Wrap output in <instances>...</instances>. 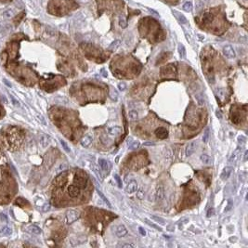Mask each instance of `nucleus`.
Listing matches in <instances>:
<instances>
[{"mask_svg":"<svg viewBox=\"0 0 248 248\" xmlns=\"http://www.w3.org/2000/svg\"><path fill=\"white\" fill-rule=\"evenodd\" d=\"M3 30H4V24H3L2 21H0V33L2 32Z\"/></svg>","mask_w":248,"mask_h":248,"instance_id":"obj_50","label":"nucleus"},{"mask_svg":"<svg viewBox=\"0 0 248 248\" xmlns=\"http://www.w3.org/2000/svg\"><path fill=\"white\" fill-rule=\"evenodd\" d=\"M203 22H204V23H210V22H212L213 20H214V16H213L211 13H205V14L203 16Z\"/></svg>","mask_w":248,"mask_h":248,"instance_id":"obj_19","label":"nucleus"},{"mask_svg":"<svg viewBox=\"0 0 248 248\" xmlns=\"http://www.w3.org/2000/svg\"><path fill=\"white\" fill-rule=\"evenodd\" d=\"M90 168H91L92 171H93L94 173H95L96 176H97L98 178H99V179H100V180L103 179V177H102V175H101V172L100 171V168H99V166H97V165H95L93 164V165H91Z\"/></svg>","mask_w":248,"mask_h":248,"instance_id":"obj_18","label":"nucleus"},{"mask_svg":"<svg viewBox=\"0 0 248 248\" xmlns=\"http://www.w3.org/2000/svg\"><path fill=\"white\" fill-rule=\"evenodd\" d=\"M120 44H121V41L120 40H114L109 46V49L110 50H114V49H116L120 46Z\"/></svg>","mask_w":248,"mask_h":248,"instance_id":"obj_27","label":"nucleus"},{"mask_svg":"<svg viewBox=\"0 0 248 248\" xmlns=\"http://www.w3.org/2000/svg\"><path fill=\"white\" fill-rule=\"evenodd\" d=\"M126 234H127V229H125V226H124L123 224L118 225L116 227V229H115V235L119 238H122V237H125Z\"/></svg>","mask_w":248,"mask_h":248,"instance_id":"obj_7","label":"nucleus"},{"mask_svg":"<svg viewBox=\"0 0 248 248\" xmlns=\"http://www.w3.org/2000/svg\"><path fill=\"white\" fill-rule=\"evenodd\" d=\"M109 96H110V98L112 100H114V101L118 100V97H119L118 92H117V90L114 87H110V88H109Z\"/></svg>","mask_w":248,"mask_h":248,"instance_id":"obj_17","label":"nucleus"},{"mask_svg":"<svg viewBox=\"0 0 248 248\" xmlns=\"http://www.w3.org/2000/svg\"><path fill=\"white\" fill-rule=\"evenodd\" d=\"M172 13L175 15V17H176L177 19L178 20V21H179L181 24H186L187 22H188V20H187V18L185 17L182 13L178 12V11H177V10H172Z\"/></svg>","mask_w":248,"mask_h":248,"instance_id":"obj_11","label":"nucleus"},{"mask_svg":"<svg viewBox=\"0 0 248 248\" xmlns=\"http://www.w3.org/2000/svg\"><path fill=\"white\" fill-rule=\"evenodd\" d=\"M122 132V128L118 125H115V126H112L108 129V133L110 134L111 136H119Z\"/></svg>","mask_w":248,"mask_h":248,"instance_id":"obj_13","label":"nucleus"},{"mask_svg":"<svg viewBox=\"0 0 248 248\" xmlns=\"http://www.w3.org/2000/svg\"><path fill=\"white\" fill-rule=\"evenodd\" d=\"M67 168V165L66 164H62V165H61V166L59 167V171H62V170H64V169H66Z\"/></svg>","mask_w":248,"mask_h":248,"instance_id":"obj_44","label":"nucleus"},{"mask_svg":"<svg viewBox=\"0 0 248 248\" xmlns=\"http://www.w3.org/2000/svg\"><path fill=\"white\" fill-rule=\"evenodd\" d=\"M145 222L147 223V224L149 225V226H151L152 228H153V229H157V231H162L163 229H162V228H160V227H158L156 224H154V223H152L151 221H149L148 219H145Z\"/></svg>","mask_w":248,"mask_h":248,"instance_id":"obj_33","label":"nucleus"},{"mask_svg":"<svg viewBox=\"0 0 248 248\" xmlns=\"http://www.w3.org/2000/svg\"><path fill=\"white\" fill-rule=\"evenodd\" d=\"M154 134L155 136L157 138H159L160 140H165L168 136V132L166 130V128H165V127H158V128H156L154 131Z\"/></svg>","mask_w":248,"mask_h":248,"instance_id":"obj_5","label":"nucleus"},{"mask_svg":"<svg viewBox=\"0 0 248 248\" xmlns=\"http://www.w3.org/2000/svg\"><path fill=\"white\" fill-rule=\"evenodd\" d=\"M128 117L131 121H137L138 118V113L137 111H130L128 112Z\"/></svg>","mask_w":248,"mask_h":248,"instance_id":"obj_22","label":"nucleus"},{"mask_svg":"<svg viewBox=\"0 0 248 248\" xmlns=\"http://www.w3.org/2000/svg\"><path fill=\"white\" fill-rule=\"evenodd\" d=\"M118 88H119V90L124 91V90L126 88V85H125V83H124V82L119 83V84H118Z\"/></svg>","mask_w":248,"mask_h":248,"instance_id":"obj_38","label":"nucleus"},{"mask_svg":"<svg viewBox=\"0 0 248 248\" xmlns=\"http://www.w3.org/2000/svg\"><path fill=\"white\" fill-rule=\"evenodd\" d=\"M137 190H138V183H137L135 180H132L131 182L128 183L126 188H125V191H126V193H129V194H131V193L137 191Z\"/></svg>","mask_w":248,"mask_h":248,"instance_id":"obj_8","label":"nucleus"},{"mask_svg":"<svg viewBox=\"0 0 248 248\" xmlns=\"http://www.w3.org/2000/svg\"><path fill=\"white\" fill-rule=\"evenodd\" d=\"M99 166L101 168L103 171L108 172L111 169V163L105 159H99Z\"/></svg>","mask_w":248,"mask_h":248,"instance_id":"obj_9","label":"nucleus"},{"mask_svg":"<svg viewBox=\"0 0 248 248\" xmlns=\"http://www.w3.org/2000/svg\"><path fill=\"white\" fill-rule=\"evenodd\" d=\"M138 232L140 233V235H142V236H145L146 235V231H145L144 229L142 227H140L138 228Z\"/></svg>","mask_w":248,"mask_h":248,"instance_id":"obj_41","label":"nucleus"},{"mask_svg":"<svg viewBox=\"0 0 248 248\" xmlns=\"http://www.w3.org/2000/svg\"><path fill=\"white\" fill-rule=\"evenodd\" d=\"M0 233H2V235H4V236H9V235H11V233H12V229L9 227H4L1 229Z\"/></svg>","mask_w":248,"mask_h":248,"instance_id":"obj_24","label":"nucleus"},{"mask_svg":"<svg viewBox=\"0 0 248 248\" xmlns=\"http://www.w3.org/2000/svg\"><path fill=\"white\" fill-rule=\"evenodd\" d=\"M162 76H167V77H174L176 75V68L173 65L165 66L162 69L161 71Z\"/></svg>","mask_w":248,"mask_h":248,"instance_id":"obj_1","label":"nucleus"},{"mask_svg":"<svg viewBox=\"0 0 248 248\" xmlns=\"http://www.w3.org/2000/svg\"><path fill=\"white\" fill-rule=\"evenodd\" d=\"M0 217H1V220L4 221V222H8V217H7L6 216H5L3 213H1L0 214Z\"/></svg>","mask_w":248,"mask_h":248,"instance_id":"obj_43","label":"nucleus"},{"mask_svg":"<svg viewBox=\"0 0 248 248\" xmlns=\"http://www.w3.org/2000/svg\"><path fill=\"white\" fill-rule=\"evenodd\" d=\"M203 6H204V3L201 2L200 0H198V1H197V4H196V8H197V10L199 11L200 9H201L202 8H203Z\"/></svg>","mask_w":248,"mask_h":248,"instance_id":"obj_39","label":"nucleus"},{"mask_svg":"<svg viewBox=\"0 0 248 248\" xmlns=\"http://www.w3.org/2000/svg\"><path fill=\"white\" fill-rule=\"evenodd\" d=\"M26 231H28V232H30V233H33V234H41V232H42V231H41V229L39 227H37V226H34V225H31V226H28L27 228H26Z\"/></svg>","mask_w":248,"mask_h":248,"instance_id":"obj_16","label":"nucleus"},{"mask_svg":"<svg viewBox=\"0 0 248 248\" xmlns=\"http://www.w3.org/2000/svg\"><path fill=\"white\" fill-rule=\"evenodd\" d=\"M200 159H201L202 163L204 164V165H210L211 164V157L208 156L207 154H202L201 157H200Z\"/></svg>","mask_w":248,"mask_h":248,"instance_id":"obj_20","label":"nucleus"},{"mask_svg":"<svg viewBox=\"0 0 248 248\" xmlns=\"http://www.w3.org/2000/svg\"><path fill=\"white\" fill-rule=\"evenodd\" d=\"M122 247H135V245L134 244H123L122 245Z\"/></svg>","mask_w":248,"mask_h":248,"instance_id":"obj_47","label":"nucleus"},{"mask_svg":"<svg viewBox=\"0 0 248 248\" xmlns=\"http://www.w3.org/2000/svg\"><path fill=\"white\" fill-rule=\"evenodd\" d=\"M144 145H146V146H153L154 143L153 142H144Z\"/></svg>","mask_w":248,"mask_h":248,"instance_id":"obj_49","label":"nucleus"},{"mask_svg":"<svg viewBox=\"0 0 248 248\" xmlns=\"http://www.w3.org/2000/svg\"><path fill=\"white\" fill-rule=\"evenodd\" d=\"M149 11H150V12H151V13H153V14H154L155 16H159V14H158V13H157L156 11L153 10V9H149Z\"/></svg>","mask_w":248,"mask_h":248,"instance_id":"obj_52","label":"nucleus"},{"mask_svg":"<svg viewBox=\"0 0 248 248\" xmlns=\"http://www.w3.org/2000/svg\"><path fill=\"white\" fill-rule=\"evenodd\" d=\"M113 178H114V179L116 180V183H117V185H118L119 188H122V187H123V184H122V180H121V178H120V177H119L117 174H114L113 175Z\"/></svg>","mask_w":248,"mask_h":248,"instance_id":"obj_36","label":"nucleus"},{"mask_svg":"<svg viewBox=\"0 0 248 248\" xmlns=\"http://www.w3.org/2000/svg\"><path fill=\"white\" fill-rule=\"evenodd\" d=\"M201 2H203V3H208L210 1V0H200Z\"/></svg>","mask_w":248,"mask_h":248,"instance_id":"obj_54","label":"nucleus"},{"mask_svg":"<svg viewBox=\"0 0 248 248\" xmlns=\"http://www.w3.org/2000/svg\"><path fill=\"white\" fill-rule=\"evenodd\" d=\"M68 194L72 198H77L81 194V188H79L77 185L74 184L69 186L68 188Z\"/></svg>","mask_w":248,"mask_h":248,"instance_id":"obj_3","label":"nucleus"},{"mask_svg":"<svg viewBox=\"0 0 248 248\" xmlns=\"http://www.w3.org/2000/svg\"><path fill=\"white\" fill-rule=\"evenodd\" d=\"M50 142V138H49V135H44L41 138V144H42L43 147H47V145L49 144Z\"/></svg>","mask_w":248,"mask_h":248,"instance_id":"obj_23","label":"nucleus"},{"mask_svg":"<svg viewBox=\"0 0 248 248\" xmlns=\"http://www.w3.org/2000/svg\"><path fill=\"white\" fill-rule=\"evenodd\" d=\"M245 141H246V140H245V138H244V136H240L239 138H238V142H239V143H241V144H244V143H245Z\"/></svg>","mask_w":248,"mask_h":248,"instance_id":"obj_40","label":"nucleus"},{"mask_svg":"<svg viewBox=\"0 0 248 248\" xmlns=\"http://www.w3.org/2000/svg\"><path fill=\"white\" fill-rule=\"evenodd\" d=\"M178 53H179V56L181 58H185L186 57V49H185L184 46L182 44H179L178 47Z\"/></svg>","mask_w":248,"mask_h":248,"instance_id":"obj_25","label":"nucleus"},{"mask_svg":"<svg viewBox=\"0 0 248 248\" xmlns=\"http://www.w3.org/2000/svg\"><path fill=\"white\" fill-rule=\"evenodd\" d=\"M119 25L121 26L122 28H126V26H127L126 20H125L124 17H122V16L119 18Z\"/></svg>","mask_w":248,"mask_h":248,"instance_id":"obj_34","label":"nucleus"},{"mask_svg":"<svg viewBox=\"0 0 248 248\" xmlns=\"http://www.w3.org/2000/svg\"><path fill=\"white\" fill-rule=\"evenodd\" d=\"M195 98H196V100H197V102L199 105H201V106L202 105H204V98H203V96H202L201 93L196 94V95H195Z\"/></svg>","mask_w":248,"mask_h":248,"instance_id":"obj_32","label":"nucleus"},{"mask_svg":"<svg viewBox=\"0 0 248 248\" xmlns=\"http://www.w3.org/2000/svg\"><path fill=\"white\" fill-rule=\"evenodd\" d=\"M164 198H165V190L163 186H159L156 191V200L157 202H161L164 200Z\"/></svg>","mask_w":248,"mask_h":248,"instance_id":"obj_15","label":"nucleus"},{"mask_svg":"<svg viewBox=\"0 0 248 248\" xmlns=\"http://www.w3.org/2000/svg\"><path fill=\"white\" fill-rule=\"evenodd\" d=\"M231 208V201H229V204H228L227 207L225 208V211H226V212H228V211H229Z\"/></svg>","mask_w":248,"mask_h":248,"instance_id":"obj_46","label":"nucleus"},{"mask_svg":"<svg viewBox=\"0 0 248 248\" xmlns=\"http://www.w3.org/2000/svg\"><path fill=\"white\" fill-rule=\"evenodd\" d=\"M209 137H210L209 128H205V130H204V137H203V141H204V143H206V142L208 141V140H209Z\"/></svg>","mask_w":248,"mask_h":248,"instance_id":"obj_30","label":"nucleus"},{"mask_svg":"<svg viewBox=\"0 0 248 248\" xmlns=\"http://www.w3.org/2000/svg\"><path fill=\"white\" fill-rule=\"evenodd\" d=\"M140 141H138V140H137V141H133L131 144L129 145L128 148H129L130 150H137V149L140 147Z\"/></svg>","mask_w":248,"mask_h":248,"instance_id":"obj_35","label":"nucleus"},{"mask_svg":"<svg viewBox=\"0 0 248 248\" xmlns=\"http://www.w3.org/2000/svg\"><path fill=\"white\" fill-rule=\"evenodd\" d=\"M59 142H61V144H62V148H63V150L64 151L66 152V153H71V149H70V147L68 146V144L66 143L65 141H64L63 140H59Z\"/></svg>","mask_w":248,"mask_h":248,"instance_id":"obj_29","label":"nucleus"},{"mask_svg":"<svg viewBox=\"0 0 248 248\" xmlns=\"http://www.w3.org/2000/svg\"><path fill=\"white\" fill-rule=\"evenodd\" d=\"M223 54L225 55V57L228 58V59H234L236 57V53L235 50L233 49V47L229 46V45H227L223 47Z\"/></svg>","mask_w":248,"mask_h":248,"instance_id":"obj_4","label":"nucleus"},{"mask_svg":"<svg viewBox=\"0 0 248 248\" xmlns=\"http://www.w3.org/2000/svg\"><path fill=\"white\" fill-rule=\"evenodd\" d=\"M14 16V11L12 9H7L3 12V17L5 19H10Z\"/></svg>","mask_w":248,"mask_h":248,"instance_id":"obj_26","label":"nucleus"},{"mask_svg":"<svg viewBox=\"0 0 248 248\" xmlns=\"http://www.w3.org/2000/svg\"><path fill=\"white\" fill-rule=\"evenodd\" d=\"M231 172H232V167H231V166H226V167L223 169V171L221 172V175H220L221 179L223 180L228 179V178H229V176H231Z\"/></svg>","mask_w":248,"mask_h":248,"instance_id":"obj_12","label":"nucleus"},{"mask_svg":"<svg viewBox=\"0 0 248 248\" xmlns=\"http://www.w3.org/2000/svg\"><path fill=\"white\" fill-rule=\"evenodd\" d=\"M247 157H248V151H245L244 156V161H247Z\"/></svg>","mask_w":248,"mask_h":248,"instance_id":"obj_48","label":"nucleus"},{"mask_svg":"<svg viewBox=\"0 0 248 248\" xmlns=\"http://www.w3.org/2000/svg\"><path fill=\"white\" fill-rule=\"evenodd\" d=\"M182 9L183 10L186 11V12H191V11L192 10V3H191V1H187V2H185L184 4H183Z\"/></svg>","mask_w":248,"mask_h":248,"instance_id":"obj_21","label":"nucleus"},{"mask_svg":"<svg viewBox=\"0 0 248 248\" xmlns=\"http://www.w3.org/2000/svg\"><path fill=\"white\" fill-rule=\"evenodd\" d=\"M152 219H153V220H155L156 222H159V223H161V224H165V220L164 219H160V217H158V216H152Z\"/></svg>","mask_w":248,"mask_h":248,"instance_id":"obj_37","label":"nucleus"},{"mask_svg":"<svg viewBox=\"0 0 248 248\" xmlns=\"http://www.w3.org/2000/svg\"><path fill=\"white\" fill-rule=\"evenodd\" d=\"M236 239H237V238H236V237H233V238L231 237V238H229V241H231V243H233V242H235L234 240H236Z\"/></svg>","mask_w":248,"mask_h":248,"instance_id":"obj_53","label":"nucleus"},{"mask_svg":"<svg viewBox=\"0 0 248 248\" xmlns=\"http://www.w3.org/2000/svg\"><path fill=\"white\" fill-rule=\"evenodd\" d=\"M9 99H10V101H11V103H12V105L13 106H15V107H17V108H19L21 105H20V102L18 101L16 99H15L14 97H13L11 94H9Z\"/></svg>","mask_w":248,"mask_h":248,"instance_id":"obj_31","label":"nucleus"},{"mask_svg":"<svg viewBox=\"0 0 248 248\" xmlns=\"http://www.w3.org/2000/svg\"><path fill=\"white\" fill-rule=\"evenodd\" d=\"M208 211H209V212L207 213V216H212V215H213V213H214V212H213V209H209V210H208Z\"/></svg>","mask_w":248,"mask_h":248,"instance_id":"obj_51","label":"nucleus"},{"mask_svg":"<svg viewBox=\"0 0 248 248\" xmlns=\"http://www.w3.org/2000/svg\"><path fill=\"white\" fill-rule=\"evenodd\" d=\"M196 147H197V143H196V141H192L187 145L186 149H185V154H186V156H188V157L191 156V155L195 152Z\"/></svg>","mask_w":248,"mask_h":248,"instance_id":"obj_6","label":"nucleus"},{"mask_svg":"<svg viewBox=\"0 0 248 248\" xmlns=\"http://www.w3.org/2000/svg\"><path fill=\"white\" fill-rule=\"evenodd\" d=\"M97 192H98V194H99V195H100V198H101V199L103 200V201L105 202V203H106L107 205H108L109 207H111V204H110V202H109V200L107 199L106 197H105V195H104L103 193H102L101 191H100L99 189H97Z\"/></svg>","mask_w":248,"mask_h":248,"instance_id":"obj_28","label":"nucleus"},{"mask_svg":"<svg viewBox=\"0 0 248 248\" xmlns=\"http://www.w3.org/2000/svg\"><path fill=\"white\" fill-rule=\"evenodd\" d=\"M3 82H4V84L7 86V87H11V84H10V82H9V81H8L7 79H3Z\"/></svg>","mask_w":248,"mask_h":248,"instance_id":"obj_45","label":"nucleus"},{"mask_svg":"<svg viewBox=\"0 0 248 248\" xmlns=\"http://www.w3.org/2000/svg\"><path fill=\"white\" fill-rule=\"evenodd\" d=\"M66 219L68 224H72L79 219V213L75 210H69L66 213Z\"/></svg>","mask_w":248,"mask_h":248,"instance_id":"obj_2","label":"nucleus"},{"mask_svg":"<svg viewBox=\"0 0 248 248\" xmlns=\"http://www.w3.org/2000/svg\"><path fill=\"white\" fill-rule=\"evenodd\" d=\"M241 151H242V148L241 147H238L235 151L233 152V153L231 154V158H229V162L231 164H234L238 159L240 158V155H241Z\"/></svg>","mask_w":248,"mask_h":248,"instance_id":"obj_10","label":"nucleus"},{"mask_svg":"<svg viewBox=\"0 0 248 248\" xmlns=\"http://www.w3.org/2000/svg\"><path fill=\"white\" fill-rule=\"evenodd\" d=\"M92 137L88 136V135H87V136H84L82 138V140H81V145H82L83 147H85V148H88L90 145H91L92 143Z\"/></svg>","mask_w":248,"mask_h":248,"instance_id":"obj_14","label":"nucleus"},{"mask_svg":"<svg viewBox=\"0 0 248 248\" xmlns=\"http://www.w3.org/2000/svg\"><path fill=\"white\" fill-rule=\"evenodd\" d=\"M49 209H50V204H46L44 205V207H43V211H44V212H47Z\"/></svg>","mask_w":248,"mask_h":248,"instance_id":"obj_42","label":"nucleus"}]
</instances>
